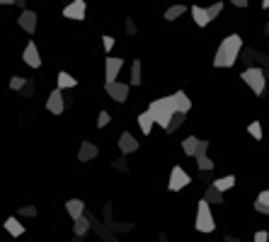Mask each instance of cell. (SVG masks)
I'll use <instances>...</instances> for the list:
<instances>
[{
  "instance_id": "5b68a950",
  "label": "cell",
  "mask_w": 269,
  "mask_h": 242,
  "mask_svg": "<svg viewBox=\"0 0 269 242\" xmlns=\"http://www.w3.org/2000/svg\"><path fill=\"white\" fill-rule=\"evenodd\" d=\"M192 184V177L187 175V170L185 167H172V172H170V182H167V189L170 191H180V189H185V186H189Z\"/></svg>"
},
{
  "instance_id": "6da1fadb",
  "label": "cell",
  "mask_w": 269,
  "mask_h": 242,
  "mask_svg": "<svg viewBox=\"0 0 269 242\" xmlns=\"http://www.w3.org/2000/svg\"><path fill=\"white\" fill-rule=\"evenodd\" d=\"M243 49V39L238 34H230L226 37L221 44H218V51L213 56V68H230L235 60H238V54Z\"/></svg>"
},
{
  "instance_id": "7c38bea8",
  "label": "cell",
  "mask_w": 269,
  "mask_h": 242,
  "mask_svg": "<svg viewBox=\"0 0 269 242\" xmlns=\"http://www.w3.org/2000/svg\"><path fill=\"white\" fill-rule=\"evenodd\" d=\"M22 60L29 65V68H39L41 65V56H39V46L34 44V41H29L27 46H24V51H22Z\"/></svg>"
},
{
  "instance_id": "7402d4cb",
  "label": "cell",
  "mask_w": 269,
  "mask_h": 242,
  "mask_svg": "<svg viewBox=\"0 0 269 242\" xmlns=\"http://www.w3.org/2000/svg\"><path fill=\"white\" fill-rule=\"evenodd\" d=\"M75 85H78V80H75L73 75H68V73H63V70L59 73V90H61V92H63V90H70V87H75Z\"/></svg>"
},
{
  "instance_id": "8992f818",
  "label": "cell",
  "mask_w": 269,
  "mask_h": 242,
  "mask_svg": "<svg viewBox=\"0 0 269 242\" xmlns=\"http://www.w3.org/2000/svg\"><path fill=\"white\" fill-rule=\"evenodd\" d=\"M104 92L117 102V104H124L126 100H129V82H107L104 85Z\"/></svg>"
},
{
  "instance_id": "9a60e30c",
  "label": "cell",
  "mask_w": 269,
  "mask_h": 242,
  "mask_svg": "<svg viewBox=\"0 0 269 242\" xmlns=\"http://www.w3.org/2000/svg\"><path fill=\"white\" fill-rule=\"evenodd\" d=\"M66 211H68V216H70L73 221L83 218V216H85V203H83V199H70V201L66 203Z\"/></svg>"
},
{
  "instance_id": "44dd1931",
  "label": "cell",
  "mask_w": 269,
  "mask_h": 242,
  "mask_svg": "<svg viewBox=\"0 0 269 242\" xmlns=\"http://www.w3.org/2000/svg\"><path fill=\"white\" fill-rule=\"evenodd\" d=\"M197 145H199V138H197V136H187V138L182 141V150H185V155L194 158V153H197Z\"/></svg>"
},
{
  "instance_id": "ba28073f",
  "label": "cell",
  "mask_w": 269,
  "mask_h": 242,
  "mask_svg": "<svg viewBox=\"0 0 269 242\" xmlns=\"http://www.w3.org/2000/svg\"><path fill=\"white\" fill-rule=\"evenodd\" d=\"M117 145H119V150H122V155H129V153H136L138 150V141H136V136L131 131H122V136H119V141H117Z\"/></svg>"
},
{
  "instance_id": "d6a6232c",
  "label": "cell",
  "mask_w": 269,
  "mask_h": 242,
  "mask_svg": "<svg viewBox=\"0 0 269 242\" xmlns=\"http://www.w3.org/2000/svg\"><path fill=\"white\" fill-rule=\"evenodd\" d=\"M206 150H208V141H202V138H199V145H197L194 158H202V155H206Z\"/></svg>"
},
{
  "instance_id": "8d00e7d4",
  "label": "cell",
  "mask_w": 269,
  "mask_h": 242,
  "mask_svg": "<svg viewBox=\"0 0 269 242\" xmlns=\"http://www.w3.org/2000/svg\"><path fill=\"white\" fill-rule=\"evenodd\" d=\"M126 34H131V37L136 34V24H134V20H131V17H126Z\"/></svg>"
},
{
  "instance_id": "e575fe53",
  "label": "cell",
  "mask_w": 269,
  "mask_h": 242,
  "mask_svg": "<svg viewBox=\"0 0 269 242\" xmlns=\"http://www.w3.org/2000/svg\"><path fill=\"white\" fill-rule=\"evenodd\" d=\"M17 213H20V216H29V218H34V216H37V208H34V206H22Z\"/></svg>"
},
{
  "instance_id": "52a82bcc",
  "label": "cell",
  "mask_w": 269,
  "mask_h": 242,
  "mask_svg": "<svg viewBox=\"0 0 269 242\" xmlns=\"http://www.w3.org/2000/svg\"><path fill=\"white\" fill-rule=\"evenodd\" d=\"M85 12H87L85 0H73L70 5L63 7V17H66V20H78V22H83V20H85Z\"/></svg>"
},
{
  "instance_id": "4dcf8cb0",
  "label": "cell",
  "mask_w": 269,
  "mask_h": 242,
  "mask_svg": "<svg viewBox=\"0 0 269 242\" xmlns=\"http://www.w3.org/2000/svg\"><path fill=\"white\" fill-rule=\"evenodd\" d=\"M24 82H27V80H24V78H20V75H12V78H10V87H12V90H17V92L24 87Z\"/></svg>"
},
{
  "instance_id": "d590c367",
  "label": "cell",
  "mask_w": 269,
  "mask_h": 242,
  "mask_svg": "<svg viewBox=\"0 0 269 242\" xmlns=\"http://www.w3.org/2000/svg\"><path fill=\"white\" fill-rule=\"evenodd\" d=\"M252 242H269V233L267 230H257L255 238H252Z\"/></svg>"
},
{
  "instance_id": "1f68e13d",
  "label": "cell",
  "mask_w": 269,
  "mask_h": 242,
  "mask_svg": "<svg viewBox=\"0 0 269 242\" xmlns=\"http://www.w3.org/2000/svg\"><path fill=\"white\" fill-rule=\"evenodd\" d=\"M109 119H112V117H109V112H104V109H102V112L97 114V128H104V126L109 123Z\"/></svg>"
},
{
  "instance_id": "2e32d148",
  "label": "cell",
  "mask_w": 269,
  "mask_h": 242,
  "mask_svg": "<svg viewBox=\"0 0 269 242\" xmlns=\"http://www.w3.org/2000/svg\"><path fill=\"white\" fill-rule=\"evenodd\" d=\"M202 201H204V203H208V206H221V203H223V194H221V191H216V189L208 184V189L204 191Z\"/></svg>"
},
{
  "instance_id": "60d3db41",
  "label": "cell",
  "mask_w": 269,
  "mask_h": 242,
  "mask_svg": "<svg viewBox=\"0 0 269 242\" xmlns=\"http://www.w3.org/2000/svg\"><path fill=\"white\" fill-rule=\"evenodd\" d=\"M233 5H235V7H248V5H250V2H248V0H235V2H233Z\"/></svg>"
},
{
  "instance_id": "74e56055",
  "label": "cell",
  "mask_w": 269,
  "mask_h": 242,
  "mask_svg": "<svg viewBox=\"0 0 269 242\" xmlns=\"http://www.w3.org/2000/svg\"><path fill=\"white\" fill-rule=\"evenodd\" d=\"M112 167H114V170H122V172H126V170H129V167H126V160H124V158H122V160H117V162H114Z\"/></svg>"
},
{
  "instance_id": "5bb4252c",
  "label": "cell",
  "mask_w": 269,
  "mask_h": 242,
  "mask_svg": "<svg viewBox=\"0 0 269 242\" xmlns=\"http://www.w3.org/2000/svg\"><path fill=\"white\" fill-rule=\"evenodd\" d=\"M97 145L95 143H90V141H83L80 143V148H78V160L80 162H90V160H95L97 158Z\"/></svg>"
},
{
  "instance_id": "3957f363",
  "label": "cell",
  "mask_w": 269,
  "mask_h": 242,
  "mask_svg": "<svg viewBox=\"0 0 269 242\" xmlns=\"http://www.w3.org/2000/svg\"><path fill=\"white\" fill-rule=\"evenodd\" d=\"M243 82H248V87L257 97L265 95V90H267V75H265L262 68H248V70H243Z\"/></svg>"
},
{
  "instance_id": "7a4b0ae2",
  "label": "cell",
  "mask_w": 269,
  "mask_h": 242,
  "mask_svg": "<svg viewBox=\"0 0 269 242\" xmlns=\"http://www.w3.org/2000/svg\"><path fill=\"white\" fill-rule=\"evenodd\" d=\"M148 114H150L153 123H158V126L167 128L170 119L177 114V112H175V107H172V97L167 95V97H160V100L150 102V107H148Z\"/></svg>"
},
{
  "instance_id": "b9f144b4",
  "label": "cell",
  "mask_w": 269,
  "mask_h": 242,
  "mask_svg": "<svg viewBox=\"0 0 269 242\" xmlns=\"http://www.w3.org/2000/svg\"><path fill=\"white\" fill-rule=\"evenodd\" d=\"M223 242H240V240H238V238H233V235H226V238H223Z\"/></svg>"
},
{
  "instance_id": "cb8c5ba5",
  "label": "cell",
  "mask_w": 269,
  "mask_h": 242,
  "mask_svg": "<svg viewBox=\"0 0 269 242\" xmlns=\"http://www.w3.org/2000/svg\"><path fill=\"white\" fill-rule=\"evenodd\" d=\"M136 121H138V126H141V131H143L145 136L153 131V119H150V114H148V112H141Z\"/></svg>"
},
{
  "instance_id": "ee69618b",
  "label": "cell",
  "mask_w": 269,
  "mask_h": 242,
  "mask_svg": "<svg viewBox=\"0 0 269 242\" xmlns=\"http://www.w3.org/2000/svg\"><path fill=\"white\" fill-rule=\"evenodd\" d=\"M158 242H167V235H160V240Z\"/></svg>"
},
{
  "instance_id": "e0dca14e",
  "label": "cell",
  "mask_w": 269,
  "mask_h": 242,
  "mask_svg": "<svg viewBox=\"0 0 269 242\" xmlns=\"http://www.w3.org/2000/svg\"><path fill=\"white\" fill-rule=\"evenodd\" d=\"M189 12H192V17H194V24H199V27H206V24L211 22L208 15H206V7H202V5H192Z\"/></svg>"
},
{
  "instance_id": "9c48e42d",
  "label": "cell",
  "mask_w": 269,
  "mask_h": 242,
  "mask_svg": "<svg viewBox=\"0 0 269 242\" xmlns=\"http://www.w3.org/2000/svg\"><path fill=\"white\" fill-rule=\"evenodd\" d=\"M170 97H172V107H175V112L187 117V112L192 109V100L187 97V92H185V90H177V92L170 95Z\"/></svg>"
},
{
  "instance_id": "d4e9b609",
  "label": "cell",
  "mask_w": 269,
  "mask_h": 242,
  "mask_svg": "<svg viewBox=\"0 0 269 242\" xmlns=\"http://www.w3.org/2000/svg\"><path fill=\"white\" fill-rule=\"evenodd\" d=\"M185 12H187V7H185V5H172V7H167V10H165V20H167V22H172V20L182 17Z\"/></svg>"
},
{
  "instance_id": "603a6c76",
  "label": "cell",
  "mask_w": 269,
  "mask_h": 242,
  "mask_svg": "<svg viewBox=\"0 0 269 242\" xmlns=\"http://www.w3.org/2000/svg\"><path fill=\"white\" fill-rule=\"evenodd\" d=\"M87 230H90V221H87V218H78V221H73V233H75L78 238H85Z\"/></svg>"
},
{
  "instance_id": "7bdbcfd3",
  "label": "cell",
  "mask_w": 269,
  "mask_h": 242,
  "mask_svg": "<svg viewBox=\"0 0 269 242\" xmlns=\"http://www.w3.org/2000/svg\"><path fill=\"white\" fill-rule=\"evenodd\" d=\"M262 7H265V10H269V0H265V2H262Z\"/></svg>"
},
{
  "instance_id": "4316f807",
  "label": "cell",
  "mask_w": 269,
  "mask_h": 242,
  "mask_svg": "<svg viewBox=\"0 0 269 242\" xmlns=\"http://www.w3.org/2000/svg\"><path fill=\"white\" fill-rule=\"evenodd\" d=\"M185 123V114H175L172 119H170V123H167V128H165V133H175L180 126Z\"/></svg>"
},
{
  "instance_id": "8fae6325",
  "label": "cell",
  "mask_w": 269,
  "mask_h": 242,
  "mask_svg": "<svg viewBox=\"0 0 269 242\" xmlns=\"http://www.w3.org/2000/svg\"><path fill=\"white\" fill-rule=\"evenodd\" d=\"M107 63V70H104V80L107 82H117V75L122 73V68H124V60L117 59V56H109V59L104 60ZM104 82V85H107Z\"/></svg>"
},
{
  "instance_id": "f35d334b",
  "label": "cell",
  "mask_w": 269,
  "mask_h": 242,
  "mask_svg": "<svg viewBox=\"0 0 269 242\" xmlns=\"http://www.w3.org/2000/svg\"><path fill=\"white\" fill-rule=\"evenodd\" d=\"M102 41H104V51H112V49H114V39H112V37H104Z\"/></svg>"
},
{
  "instance_id": "277c9868",
  "label": "cell",
  "mask_w": 269,
  "mask_h": 242,
  "mask_svg": "<svg viewBox=\"0 0 269 242\" xmlns=\"http://www.w3.org/2000/svg\"><path fill=\"white\" fill-rule=\"evenodd\" d=\"M194 225H197L199 233H213L216 221H213V213H211L208 203H204V201L197 203V221H194Z\"/></svg>"
},
{
  "instance_id": "f546056e",
  "label": "cell",
  "mask_w": 269,
  "mask_h": 242,
  "mask_svg": "<svg viewBox=\"0 0 269 242\" xmlns=\"http://www.w3.org/2000/svg\"><path fill=\"white\" fill-rule=\"evenodd\" d=\"M221 10H223V2H216V5H211V7H206V15H208V20H213V17H218V15H221Z\"/></svg>"
},
{
  "instance_id": "ac0fdd59",
  "label": "cell",
  "mask_w": 269,
  "mask_h": 242,
  "mask_svg": "<svg viewBox=\"0 0 269 242\" xmlns=\"http://www.w3.org/2000/svg\"><path fill=\"white\" fill-rule=\"evenodd\" d=\"M5 230H7L12 238H22V235H24V225H22L17 218H5Z\"/></svg>"
},
{
  "instance_id": "30bf717a",
  "label": "cell",
  "mask_w": 269,
  "mask_h": 242,
  "mask_svg": "<svg viewBox=\"0 0 269 242\" xmlns=\"http://www.w3.org/2000/svg\"><path fill=\"white\" fill-rule=\"evenodd\" d=\"M46 109H49L51 114H63V109H66V100H63V92H61L59 87L49 95V100H46Z\"/></svg>"
},
{
  "instance_id": "83f0119b",
  "label": "cell",
  "mask_w": 269,
  "mask_h": 242,
  "mask_svg": "<svg viewBox=\"0 0 269 242\" xmlns=\"http://www.w3.org/2000/svg\"><path fill=\"white\" fill-rule=\"evenodd\" d=\"M194 160H197V165H199V172H211V170H213V162H211V158H208V155L194 158Z\"/></svg>"
},
{
  "instance_id": "ffe728a7",
  "label": "cell",
  "mask_w": 269,
  "mask_h": 242,
  "mask_svg": "<svg viewBox=\"0 0 269 242\" xmlns=\"http://www.w3.org/2000/svg\"><path fill=\"white\" fill-rule=\"evenodd\" d=\"M255 211L262 213V216H269V189L260 191V196H257V201H255Z\"/></svg>"
},
{
  "instance_id": "484cf974",
  "label": "cell",
  "mask_w": 269,
  "mask_h": 242,
  "mask_svg": "<svg viewBox=\"0 0 269 242\" xmlns=\"http://www.w3.org/2000/svg\"><path fill=\"white\" fill-rule=\"evenodd\" d=\"M248 133H250L255 141H262V136H265V131H262V123H260V121H252V123L248 126Z\"/></svg>"
},
{
  "instance_id": "d6986e66",
  "label": "cell",
  "mask_w": 269,
  "mask_h": 242,
  "mask_svg": "<svg viewBox=\"0 0 269 242\" xmlns=\"http://www.w3.org/2000/svg\"><path fill=\"white\" fill-rule=\"evenodd\" d=\"M235 177H233V175H226V177H221V180H213V184H211V186H213V189H216V191H221V194H223V191H228V189H233V186H235Z\"/></svg>"
},
{
  "instance_id": "f1b7e54d",
  "label": "cell",
  "mask_w": 269,
  "mask_h": 242,
  "mask_svg": "<svg viewBox=\"0 0 269 242\" xmlns=\"http://www.w3.org/2000/svg\"><path fill=\"white\" fill-rule=\"evenodd\" d=\"M129 85H141V60H134V65H131V82Z\"/></svg>"
},
{
  "instance_id": "4fadbf2b",
  "label": "cell",
  "mask_w": 269,
  "mask_h": 242,
  "mask_svg": "<svg viewBox=\"0 0 269 242\" xmlns=\"http://www.w3.org/2000/svg\"><path fill=\"white\" fill-rule=\"evenodd\" d=\"M17 24H20L27 34H34V32H37V12H32V10H22Z\"/></svg>"
},
{
  "instance_id": "836d02e7",
  "label": "cell",
  "mask_w": 269,
  "mask_h": 242,
  "mask_svg": "<svg viewBox=\"0 0 269 242\" xmlns=\"http://www.w3.org/2000/svg\"><path fill=\"white\" fill-rule=\"evenodd\" d=\"M20 92H22V95H27V97H32V95H34V80H27V82H24V87H22Z\"/></svg>"
},
{
  "instance_id": "ab89813d",
  "label": "cell",
  "mask_w": 269,
  "mask_h": 242,
  "mask_svg": "<svg viewBox=\"0 0 269 242\" xmlns=\"http://www.w3.org/2000/svg\"><path fill=\"white\" fill-rule=\"evenodd\" d=\"M199 180H204V182H211V184H213V177H211V172H202V175H199Z\"/></svg>"
}]
</instances>
